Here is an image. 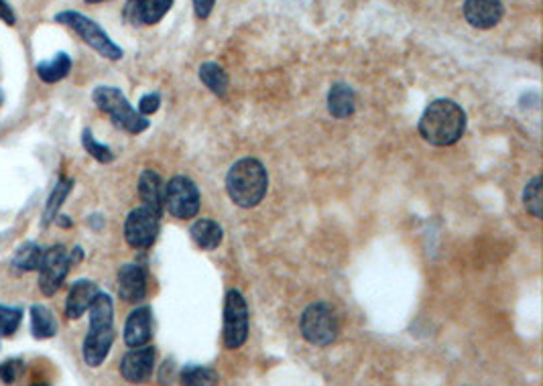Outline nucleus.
<instances>
[{
	"label": "nucleus",
	"instance_id": "f257e3e1",
	"mask_svg": "<svg viewBox=\"0 0 543 386\" xmlns=\"http://www.w3.org/2000/svg\"><path fill=\"white\" fill-rule=\"evenodd\" d=\"M422 139L433 147H450L462 139L466 130V112L456 102L440 98L425 108L420 119Z\"/></svg>",
	"mask_w": 543,
	"mask_h": 386
},
{
	"label": "nucleus",
	"instance_id": "f03ea898",
	"mask_svg": "<svg viewBox=\"0 0 543 386\" xmlns=\"http://www.w3.org/2000/svg\"><path fill=\"white\" fill-rule=\"evenodd\" d=\"M88 311H90V328H88L82 354L88 366L98 368L109 358L114 338H117V331H114L112 297L109 293L98 291Z\"/></svg>",
	"mask_w": 543,
	"mask_h": 386
},
{
	"label": "nucleus",
	"instance_id": "7ed1b4c3",
	"mask_svg": "<svg viewBox=\"0 0 543 386\" xmlns=\"http://www.w3.org/2000/svg\"><path fill=\"white\" fill-rule=\"evenodd\" d=\"M266 190H269V175L259 159L245 157L230 167L226 175V192L238 208H255L259 205Z\"/></svg>",
	"mask_w": 543,
	"mask_h": 386
},
{
	"label": "nucleus",
	"instance_id": "20e7f679",
	"mask_svg": "<svg viewBox=\"0 0 543 386\" xmlns=\"http://www.w3.org/2000/svg\"><path fill=\"white\" fill-rule=\"evenodd\" d=\"M92 100L106 116H109L117 129H122L131 134H141L151 127L147 116H142L139 110H135L122 89L119 88L98 86L92 92Z\"/></svg>",
	"mask_w": 543,
	"mask_h": 386
},
{
	"label": "nucleus",
	"instance_id": "39448f33",
	"mask_svg": "<svg viewBox=\"0 0 543 386\" xmlns=\"http://www.w3.org/2000/svg\"><path fill=\"white\" fill-rule=\"evenodd\" d=\"M56 23L69 26L88 47H92L98 53V56L110 61H119L124 57V51L106 35L100 25L90 19V16L78 11H61L56 15Z\"/></svg>",
	"mask_w": 543,
	"mask_h": 386
},
{
	"label": "nucleus",
	"instance_id": "423d86ee",
	"mask_svg": "<svg viewBox=\"0 0 543 386\" xmlns=\"http://www.w3.org/2000/svg\"><path fill=\"white\" fill-rule=\"evenodd\" d=\"M299 328L311 346H330L338 338V318L328 303L308 305Z\"/></svg>",
	"mask_w": 543,
	"mask_h": 386
},
{
	"label": "nucleus",
	"instance_id": "0eeeda50",
	"mask_svg": "<svg viewBox=\"0 0 543 386\" xmlns=\"http://www.w3.org/2000/svg\"><path fill=\"white\" fill-rule=\"evenodd\" d=\"M163 210L177 220H190L200 210V190L188 175H173L165 185Z\"/></svg>",
	"mask_w": 543,
	"mask_h": 386
},
{
	"label": "nucleus",
	"instance_id": "6e6552de",
	"mask_svg": "<svg viewBox=\"0 0 543 386\" xmlns=\"http://www.w3.org/2000/svg\"><path fill=\"white\" fill-rule=\"evenodd\" d=\"M71 268L69 253L64 245H53L43 248V256L39 263V291L46 297H53L66 283V276Z\"/></svg>",
	"mask_w": 543,
	"mask_h": 386
},
{
	"label": "nucleus",
	"instance_id": "1a4fd4ad",
	"mask_svg": "<svg viewBox=\"0 0 543 386\" xmlns=\"http://www.w3.org/2000/svg\"><path fill=\"white\" fill-rule=\"evenodd\" d=\"M248 338V305L238 289H228L225 299V346L238 349Z\"/></svg>",
	"mask_w": 543,
	"mask_h": 386
},
{
	"label": "nucleus",
	"instance_id": "9d476101",
	"mask_svg": "<svg viewBox=\"0 0 543 386\" xmlns=\"http://www.w3.org/2000/svg\"><path fill=\"white\" fill-rule=\"evenodd\" d=\"M159 218L162 215L147 208V205H139V208L132 210L124 220V240H127V245L137 250L153 246L159 235Z\"/></svg>",
	"mask_w": 543,
	"mask_h": 386
},
{
	"label": "nucleus",
	"instance_id": "9b49d317",
	"mask_svg": "<svg viewBox=\"0 0 543 386\" xmlns=\"http://www.w3.org/2000/svg\"><path fill=\"white\" fill-rule=\"evenodd\" d=\"M157 349L153 346L131 348L120 360L122 379L131 384H142L151 379L155 368Z\"/></svg>",
	"mask_w": 543,
	"mask_h": 386
},
{
	"label": "nucleus",
	"instance_id": "f8f14e48",
	"mask_svg": "<svg viewBox=\"0 0 543 386\" xmlns=\"http://www.w3.org/2000/svg\"><path fill=\"white\" fill-rule=\"evenodd\" d=\"M462 15L470 26L478 31H488L503 21L505 6L501 0H465Z\"/></svg>",
	"mask_w": 543,
	"mask_h": 386
},
{
	"label": "nucleus",
	"instance_id": "ddd939ff",
	"mask_svg": "<svg viewBox=\"0 0 543 386\" xmlns=\"http://www.w3.org/2000/svg\"><path fill=\"white\" fill-rule=\"evenodd\" d=\"M175 0H129L124 6V21L135 26L157 25L172 11Z\"/></svg>",
	"mask_w": 543,
	"mask_h": 386
},
{
	"label": "nucleus",
	"instance_id": "4468645a",
	"mask_svg": "<svg viewBox=\"0 0 543 386\" xmlns=\"http://www.w3.org/2000/svg\"><path fill=\"white\" fill-rule=\"evenodd\" d=\"M153 338V311L149 305H141L131 313L124 321V344L129 348L147 346Z\"/></svg>",
	"mask_w": 543,
	"mask_h": 386
},
{
	"label": "nucleus",
	"instance_id": "2eb2a0df",
	"mask_svg": "<svg viewBox=\"0 0 543 386\" xmlns=\"http://www.w3.org/2000/svg\"><path fill=\"white\" fill-rule=\"evenodd\" d=\"M119 295L127 303H141L147 295V271L137 263L122 265L119 271Z\"/></svg>",
	"mask_w": 543,
	"mask_h": 386
},
{
	"label": "nucleus",
	"instance_id": "dca6fc26",
	"mask_svg": "<svg viewBox=\"0 0 543 386\" xmlns=\"http://www.w3.org/2000/svg\"><path fill=\"white\" fill-rule=\"evenodd\" d=\"M98 285L90 279H78L74 285L69 287L68 297H66V318L68 319H79L84 313L90 309L94 297L98 295Z\"/></svg>",
	"mask_w": 543,
	"mask_h": 386
},
{
	"label": "nucleus",
	"instance_id": "f3484780",
	"mask_svg": "<svg viewBox=\"0 0 543 386\" xmlns=\"http://www.w3.org/2000/svg\"><path fill=\"white\" fill-rule=\"evenodd\" d=\"M139 195L142 205L162 215L163 200H165V185L163 179L153 169H145L139 177Z\"/></svg>",
	"mask_w": 543,
	"mask_h": 386
},
{
	"label": "nucleus",
	"instance_id": "a211bd4d",
	"mask_svg": "<svg viewBox=\"0 0 543 386\" xmlns=\"http://www.w3.org/2000/svg\"><path fill=\"white\" fill-rule=\"evenodd\" d=\"M356 110V98L352 88L344 82H336L330 92H328V112H330L334 119L344 120L350 119Z\"/></svg>",
	"mask_w": 543,
	"mask_h": 386
},
{
	"label": "nucleus",
	"instance_id": "6ab92c4d",
	"mask_svg": "<svg viewBox=\"0 0 543 386\" xmlns=\"http://www.w3.org/2000/svg\"><path fill=\"white\" fill-rule=\"evenodd\" d=\"M71 190H74V179L71 177H59L57 183L53 185V190L47 197L46 202V208H43V214H41V226L47 228L53 224V220L57 218V214L61 212V208H64L66 200L69 197Z\"/></svg>",
	"mask_w": 543,
	"mask_h": 386
},
{
	"label": "nucleus",
	"instance_id": "aec40b11",
	"mask_svg": "<svg viewBox=\"0 0 543 386\" xmlns=\"http://www.w3.org/2000/svg\"><path fill=\"white\" fill-rule=\"evenodd\" d=\"M190 236L193 240V245L200 250H216L222 245V238H225V232H222V226L218 222L202 218L198 222H193V226L190 230Z\"/></svg>",
	"mask_w": 543,
	"mask_h": 386
},
{
	"label": "nucleus",
	"instance_id": "412c9836",
	"mask_svg": "<svg viewBox=\"0 0 543 386\" xmlns=\"http://www.w3.org/2000/svg\"><path fill=\"white\" fill-rule=\"evenodd\" d=\"M43 256V248L37 245L35 240H26L23 245L16 248V253L13 255L11 260V271L15 275H25V273H33L39 268Z\"/></svg>",
	"mask_w": 543,
	"mask_h": 386
},
{
	"label": "nucleus",
	"instance_id": "4be33fe9",
	"mask_svg": "<svg viewBox=\"0 0 543 386\" xmlns=\"http://www.w3.org/2000/svg\"><path fill=\"white\" fill-rule=\"evenodd\" d=\"M57 319L46 305H31V334L35 339H49L57 336Z\"/></svg>",
	"mask_w": 543,
	"mask_h": 386
},
{
	"label": "nucleus",
	"instance_id": "5701e85b",
	"mask_svg": "<svg viewBox=\"0 0 543 386\" xmlns=\"http://www.w3.org/2000/svg\"><path fill=\"white\" fill-rule=\"evenodd\" d=\"M71 66H74V64H71V57L68 56V53L59 51V53H56V57H53V59L39 61L37 68H35V71H37L41 82L57 84V82H61V79H66L69 76Z\"/></svg>",
	"mask_w": 543,
	"mask_h": 386
},
{
	"label": "nucleus",
	"instance_id": "b1692460",
	"mask_svg": "<svg viewBox=\"0 0 543 386\" xmlns=\"http://www.w3.org/2000/svg\"><path fill=\"white\" fill-rule=\"evenodd\" d=\"M200 79L212 94H216L218 98L226 96L230 79H228V74L225 71V68L216 64V61H206V64L200 66Z\"/></svg>",
	"mask_w": 543,
	"mask_h": 386
},
{
	"label": "nucleus",
	"instance_id": "393cba45",
	"mask_svg": "<svg viewBox=\"0 0 543 386\" xmlns=\"http://www.w3.org/2000/svg\"><path fill=\"white\" fill-rule=\"evenodd\" d=\"M182 386H216L218 384V372L208 366L190 364L182 370Z\"/></svg>",
	"mask_w": 543,
	"mask_h": 386
},
{
	"label": "nucleus",
	"instance_id": "a878e982",
	"mask_svg": "<svg viewBox=\"0 0 543 386\" xmlns=\"http://www.w3.org/2000/svg\"><path fill=\"white\" fill-rule=\"evenodd\" d=\"M82 147H84V151L88 152V155L98 161V163L109 165L114 161L112 149L109 145H104V142L96 141L92 129H88V127L82 130Z\"/></svg>",
	"mask_w": 543,
	"mask_h": 386
},
{
	"label": "nucleus",
	"instance_id": "bb28decb",
	"mask_svg": "<svg viewBox=\"0 0 543 386\" xmlns=\"http://www.w3.org/2000/svg\"><path fill=\"white\" fill-rule=\"evenodd\" d=\"M23 308L0 305V338H11L16 334L23 321Z\"/></svg>",
	"mask_w": 543,
	"mask_h": 386
},
{
	"label": "nucleus",
	"instance_id": "cd10ccee",
	"mask_svg": "<svg viewBox=\"0 0 543 386\" xmlns=\"http://www.w3.org/2000/svg\"><path fill=\"white\" fill-rule=\"evenodd\" d=\"M523 205L533 218H541V177L536 175L523 190Z\"/></svg>",
	"mask_w": 543,
	"mask_h": 386
},
{
	"label": "nucleus",
	"instance_id": "c85d7f7f",
	"mask_svg": "<svg viewBox=\"0 0 543 386\" xmlns=\"http://www.w3.org/2000/svg\"><path fill=\"white\" fill-rule=\"evenodd\" d=\"M25 372V362L23 358H8V360H5L3 364H0V381H3L5 384H15L16 381L21 379Z\"/></svg>",
	"mask_w": 543,
	"mask_h": 386
},
{
	"label": "nucleus",
	"instance_id": "c756f323",
	"mask_svg": "<svg viewBox=\"0 0 543 386\" xmlns=\"http://www.w3.org/2000/svg\"><path fill=\"white\" fill-rule=\"evenodd\" d=\"M159 106H162V96H159V94H145L139 102V112L142 116H151V114H155L159 110Z\"/></svg>",
	"mask_w": 543,
	"mask_h": 386
},
{
	"label": "nucleus",
	"instance_id": "7c9ffc66",
	"mask_svg": "<svg viewBox=\"0 0 543 386\" xmlns=\"http://www.w3.org/2000/svg\"><path fill=\"white\" fill-rule=\"evenodd\" d=\"M175 370H177L175 360H169V358H167V360L162 364V368H159V374H157L159 382H162L163 386L172 384L173 379H175Z\"/></svg>",
	"mask_w": 543,
	"mask_h": 386
},
{
	"label": "nucleus",
	"instance_id": "2f4dec72",
	"mask_svg": "<svg viewBox=\"0 0 543 386\" xmlns=\"http://www.w3.org/2000/svg\"><path fill=\"white\" fill-rule=\"evenodd\" d=\"M193 3V11L198 15V19H208L214 11V5H216V0H192Z\"/></svg>",
	"mask_w": 543,
	"mask_h": 386
},
{
	"label": "nucleus",
	"instance_id": "473e14b6",
	"mask_svg": "<svg viewBox=\"0 0 543 386\" xmlns=\"http://www.w3.org/2000/svg\"><path fill=\"white\" fill-rule=\"evenodd\" d=\"M0 19H3L6 25H15L16 23V15L11 8V5L6 0H0Z\"/></svg>",
	"mask_w": 543,
	"mask_h": 386
},
{
	"label": "nucleus",
	"instance_id": "72a5a7b5",
	"mask_svg": "<svg viewBox=\"0 0 543 386\" xmlns=\"http://www.w3.org/2000/svg\"><path fill=\"white\" fill-rule=\"evenodd\" d=\"M53 224H57L59 228H71V226H74V220H71L69 215H66V214H61V212H59V214H57V218L53 220Z\"/></svg>",
	"mask_w": 543,
	"mask_h": 386
},
{
	"label": "nucleus",
	"instance_id": "f704fd0d",
	"mask_svg": "<svg viewBox=\"0 0 543 386\" xmlns=\"http://www.w3.org/2000/svg\"><path fill=\"white\" fill-rule=\"evenodd\" d=\"M69 260H71V265L82 263V260H84V250H82V246H74V250H71V253H69Z\"/></svg>",
	"mask_w": 543,
	"mask_h": 386
},
{
	"label": "nucleus",
	"instance_id": "c9c22d12",
	"mask_svg": "<svg viewBox=\"0 0 543 386\" xmlns=\"http://www.w3.org/2000/svg\"><path fill=\"white\" fill-rule=\"evenodd\" d=\"M88 224H90L92 230H102V226H104V218H102L100 214H94V215H90V218H88Z\"/></svg>",
	"mask_w": 543,
	"mask_h": 386
},
{
	"label": "nucleus",
	"instance_id": "e433bc0d",
	"mask_svg": "<svg viewBox=\"0 0 543 386\" xmlns=\"http://www.w3.org/2000/svg\"><path fill=\"white\" fill-rule=\"evenodd\" d=\"M88 5H98V3H106V0H86Z\"/></svg>",
	"mask_w": 543,
	"mask_h": 386
},
{
	"label": "nucleus",
	"instance_id": "4c0bfd02",
	"mask_svg": "<svg viewBox=\"0 0 543 386\" xmlns=\"http://www.w3.org/2000/svg\"><path fill=\"white\" fill-rule=\"evenodd\" d=\"M3 104H5V92L0 89V106H3Z\"/></svg>",
	"mask_w": 543,
	"mask_h": 386
},
{
	"label": "nucleus",
	"instance_id": "58836bf2",
	"mask_svg": "<svg viewBox=\"0 0 543 386\" xmlns=\"http://www.w3.org/2000/svg\"><path fill=\"white\" fill-rule=\"evenodd\" d=\"M31 386H51V384H46V382H39V384H31Z\"/></svg>",
	"mask_w": 543,
	"mask_h": 386
}]
</instances>
